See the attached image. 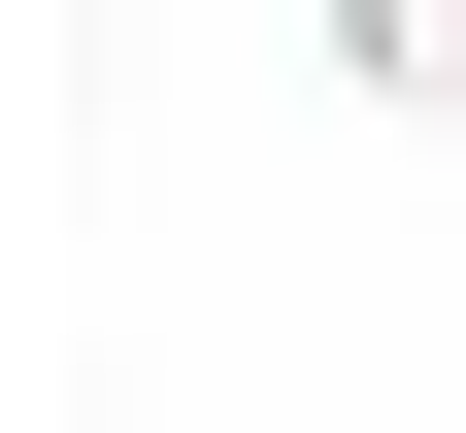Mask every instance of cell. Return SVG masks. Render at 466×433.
I'll use <instances>...</instances> for the list:
<instances>
[{"mask_svg":"<svg viewBox=\"0 0 466 433\" xmlns=\"http://www.w3.org/2000/svg\"><path fill=\"white\" fill-rule=\"evenodd\" d=\"M333 67L367 100H466V0H333Z\"/></svg>","mask_w":466,"mask_h":433,"instance_id":"6da1fadb","label":"cell"}]
</instances>
